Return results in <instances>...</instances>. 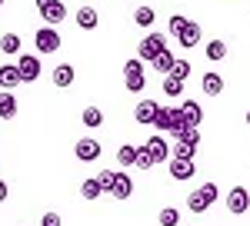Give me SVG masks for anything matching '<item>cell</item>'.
Listing matches in <instances>:
<instances>
[{
  "instance_id": "obj_1",
  "label": "cell",
  "mask_w": 250,
  "mask_h": 226,
  "mask_svg": "<svg viewBox=\"0 0 250 226\" xmlns=\"http://www.w3.org/2000/svg\"><path fill=\"white\" fill-rule=\"evenodd\" d=\"M154 127L160 133H173V136H177L180 130H187L190 123H187V116H184V110H180V107H160V110H157V116H154Z\"/></svg>"
},
{
  "instance_id": "obj_2",
  "label": "cell",
  "mask_w": 250,
  "mask_h": 226,
  "mask_svg": "<svg viewBox=\"0 0 250 226\" xmlns=\"http://www.w3.org/2000/svg\"><path fill=\"white\" fill-rule=\"evenodd\" d=\"M124 87L130 90V94H140L144 87H147V76H144V60L134 56V60H127L124 63Z\"/></svg>"
},
{
  "instance_id": "obj_3",
  "label": "cell",
  "mask_w": 250,
  "mask_h": 226,
  "mask_svg": "<svg viewBox=\"0 0 250 226\" xmlns=\"http://www.w3.org/2000/svg\"><path fill=\"white\" fill-rule=\"evenodd\" d=\"M164 50H167V37L154 30V34H147V37L140 40V47H137V56H140V60H150V63H154V60L164 54Z\"/></svg>"
},
{
  "instance_id": "obj_4",
  "label": "cell",
  "mask_w": 250,
  "mask_h": 226,
  "mask_svg": "<svg viewBox=\"0 0 250 226\" xmlns=\"http://www.w3.org/2000/svg\"><path fill=\"white\" fill-rule=\"evenodd\" d=\"M37 10H40V17H43V23H50V27H60L67 20L63 0H37Z\"/></svg>"
},
{
  "instance_id": "obj_5",
  "label": "cell",
  "mask_w": 250,
  "mask_h": 226,
  "mask_svg": "<svg viewBox=\"0 0 250 226\" xmlns=\"http://www.w3.org/2000/svg\"><path fill=\"white\" fill-rule=\"evenodd\" d=\"M34 43H37V54H57L63 40H60L57 27H50V23H47V27H40L37 34H34Z\"/></svg>"
},
{
  "instance_id": "obj_6",
  "label": "cell",
  "mask_w": 250,
  "mask_h": 226,
  "mask_svg": "<svg viewBox=\"0 0 250 226\" xmlns=\"http://www.w3.org/2000/svg\"><path fill=\"white\" fill-rule=\"evenodd\" d=\"M200 37H204L200 23H193V20H187V23H184V27L177 30V37H173V40H177L180 47H187V50H193V47L200 43Z\"/></svg>"
},
{
  "instance_id": "obj_7",
  "label": "cell",
  "mask_w": 250,
  "mask_h": 226,
  "mask_svg": "<svg viewBox=\"0 0 250 226\" xmlns=\"http://www.w3.org/2000/svg\"><path fill=\"white\" fill-rule=\"evenodd\" d=\"M227 209H230L233 216H244L250 209V193L244 187H233L230 193H227Z\"/></svg>"
},
{
  "instance_id": "obj_8",
  "label": "cell",
  "mask_w": 250,
  "mask_h": 226,
  "mask_svg": "<svg viewBox=\"0 0 250 226\" xmlns=\"http://www.w3.org/2000/svg\"><path fill=\"white\" fill-rule=\"evenodd\" d=\"M17 67H20V76H23V83H34L40 76V56H30V54H20V60H17Z\"/></svg>"
},
{
  "instance_id": "obj_9",
  "label": "cell",
  "mask_w": 250,
  "mask_h": 226,
  "mask_svg": "<svg viewBox=\"0 0 250 226\" xmlns=\"http://www.w3.org/2000/svg\"><path fill=\"white\" fill-rule=\"evenodd\" d=\"M173 180H190L197 176V167H193V160H184V156H170V163H167Z\"/></svg>"
},
{
  "instance_id": "obj_10",
  "label": "cell",
  "mask_w": 250,
  "mask_h": 226,
  "mask_svg": "<svg viewBox=\"0 0 250 226\" xmlns=\"http://www.w3.org/2000/svg\"><path fill=\"white\" fill-rule=\"evenodd\" d=\"M144 147L150 150V156H154L157 163H170V156H173V153H170V147H167V140H164L160 133H154V136H150V140H147Z\"/></svg>"
},
{
  "instance_id": "obj_11",
  "label": "cell",
  "mask_w": 250,
  "mask_h": 226,
  "mask_svg": "<svg viewBox=\"0 0 250 226\" xmlns=\"http://www.w3.org/2000/svg\"><path fill=\"white\" fill-rule=\"evenodd\" d=\"M20 83H23L20 67L17 63H3V67H0V90H17Z\"/></svg>"
},
{
  "instance_id": "obj_12",
  "label": "cell",
  "mask_w": 250,
  "mask_h": 226,
  "mask_svg": "<svg viewBox=\"0 0 250 226\" xmlns=\"http://www.w3.org/2000/svg\"><path fill=\"white\" fill-rule=\"evenodd\" d=\"M74 153H77V160H83V163H94V160H100V143L97 140H77V147H74Z\"/></svg>"
},
{
  "instance_id": "obj_13",
  "label": "cell",
  "mask_w": 250,
  "mask_h": 226,
  "mask_svg": "<svg viewBox=\"0 0 250 226\" xmlns=\"http://www.w3.org/2000/svg\"><path fill=\"white\" fill-rule=\"evenodd\" d=\"M200 90L207 96H220L224 94V76L217 74V70H207V74L200 76Z\"/></svg>"
},
{
  "instance_id": "obj_14",
  "label": "cell",
  "mask_w": 250,
  "mask_h": 226,
  "mask_svg": "<svg viewBox=\"0 0 250 226\" xmlns=\"http://www.w3.org/2000/svg\"><path fill=\"white\" fill-rule=\"evenodd\" d=\"M130 193H134V180H130L127 173H120V170H117V180H114L110 196H114V200H130Z\"/></svg>"
},
{
  "instance_id": "obj_15",
  "label": "cell",
  "mask_w": 250,
  "mask_h": 226,
  "mask_svg": "<svg viewBox=\"0 0 250 226\" xmlns=\"http://www.w3.org/2000/svg\"><path fill=\"white\" fill-rule=\"evenodd\" d=\"M157 110H160V103H154V100H140V103H137V110H134L137 123H150V127H154Z\"/></svg>"
},
{
  "instance_id": "obj_16",
  "label": "cell",
  "mask_w": 250,
  "mask_h": 226,
  "mask_svg": "<svg viewBox=\"0 0 250 226\" xmlns=\"http://www.w3.org/2000/svg\"><path fill=\"white\" fill-rule=\"evenodd\" d=\"M74 80H77V70H74L70 63H60L57 70H54V87H60V90L74 87Z\"/></svg>"
},
{
  "instance_id": "obj_17",
  "label": "cell",
  "mask_w": 250,
  "mask_h": 226,
  "mask_svg": "<svg viewBox=\"0 0 250 226\" xmlns=\"http://www.w3.org/2000/svg\"><path fill=\"white\" fill-rule=\"evenodd\" d=\"M17 116V96L14 90H0V120H14Z\"/></svg>"
},
{
  "instance_id": "obj_18",
  "label": "cell",
  "mask_w": 250,
  "mask_h": 226,
  "mask_svg": "<svg viewBox=\"0 0 250 226\" xmlns=\"http://www.w3.org/2000/svg\"><path fill=\"white\" fill-rule=\"evenodd\" d=\"M74 17H77V27H80V30H97V23H100V14H97L94 7H80Z\"/></svg>"
},
{
  "instance_id": "obj_19",
  "label": "cell",
  "mask_w": 250,
  "mask_h": 226,
  "mask_svg": "<svg viewBox=\"0 0 250 226\" xmlns=\"http://www.w3.org/2000/svg\"><path fill=\"white\" fill-rule=\"evenodd\" d=\"M80 196H83V200H90V203H94V200H100V196H104L100 180H97V176H87V180L80 183Z\"/></svg>"
},
{
  "instance_id": "obj_20",
  "label": "cell",
  "mask_w": 250,
  "mask_h": 226,
  "mask_svg": "<svg viewBox=\"0 0 250 226\" xmlns=\"http://www.w3.org/2000/svg\"><path fill=\"white\" fill-rule=\"evenodd\" d=\"M180 110H184V116H187V123H190V127H197V123L204 120V107H200V103H193V100H184V103H180Z\"/></svg>"
},
{
  "instance_id": "obj_21",
  "label": "cell",
  "mask_w": 250,
  "mask_h": 226,
  "mask_svg": "<svg viewBox=\"0 0 250 226\" xmlns=\"http://www.w3.org/2000/svg\"><path fill=\"white\" fill-rule=\"evenodd\" d=\"M187 207H190V213H207L210 209V200L204 196V189H193L190 196H187Z\"/></svg>"
},
{
  "instance_id": "obj_22",
  "label": "cell",
  "mask_w": 250,
  "mask_h": 226,
  "mask_svg": "<svg viewBox=\"0 0 250 226\" xmlns=\"http://www.w3.org/2000/svg\"><path fill=\"white\" fill-rule=\"evenodd\" d=\"M83 127H90V130L104 127V110L100 107H83Z\"/></svg>"
},
{
  "instance_id": "obj_23",
  "label": "cell",
  "mask_w": 250,
  "mask_h": 226,
  "mask_svg": "<svg viewBox=\"0 0 250 226\" xmlns=\"http://www.w3.org/2000/svg\"><path fill=\"white\" fill-rule=\"evenodd\" d=\"M137 147H130V143H124V147H120V150H117V163H120V167H137Z\"/></svg>"
},
{
  "instance_id": "obj_24",
  "label": "cell",
  "mask_w": 250,
  "mask_h": 226,
  "mask_svg": "<svg viewBox=\"0 0 250 226\" xmlns=\"http://www.w3.org/2000/svg\"><path fill=\"white\" fill-rule=\"evenodd\" d=\"M224 56H227V43H224V40H210V43H207V60H210V63H220Z\"/></svg>"
},
{
  "instance_id": "obj_25",
  "label": "cell",
  "mask_w": 250,
  "mask_h": 226,
  "mask_svg": "<svg viewBox=\"0 0 250 226\" xmlns=\"http://www.w3.org/2000/svg\"><path fill=\"white\" fill-rule=\"evenodd\" d=\"M173 63H177V56H173L170 50H164V54L154 60V70H160V76H167V74L173 70Z\"/></svg>"
},
{
  "instance_id": "obj_26",
  "label": "cell",
  "mask_w": 250,
  "mask_h": 226,
  "mask_svg": "<svg viewBox=\"0 0 250 226\" xmlns=\"http://www.w3.org/2000/svg\"><path fill=\"white\" fill-rule=\"evenodd\" d=\"M164 94H167V96H180V94H184V80L173 76V74H167V76H164Z\"/></svg>"
},
{
  "instance_id": "obj_27",
  "label": "cell",
  "mask_w": 250,
  "mask_h": 226,
  "mask_svg": "<svg viewBox=\"0 0 250 226\" xmlns=\"http://www.w3.org/2000/svg\"><path fill=\"white\" fill-rule=\"evenodd\" d=\"M154 7H147V3H144V7H137L134 10V20H137V27H150V23H154Z\"/></svg>"
},
{
  "instance_id": "obj_28",
  "label": "cell",
  "mask_w": 250,
  "mask_h": 226,
  "mask_svg": "<svg viewBox=\"0 0 250 226\" xmlns=\"http://www.w3.org/2000/svg\"><path fill=\"white\" fill-rule=\"evenodd\" d=\"M177 140H180V143H187L190 150H197V147H200V133H197V127H187V130H180V133H177Z\"/></svg>"
},
{
  "instance_id": "obj_29",
  "label": "cell",
  "mask_w": 250,
  "mask_h": 226,
  "mask_svg": "<svg viewBox=\"0 0 250 226\" xmlns=\"http://www.w3.org/2000/svg\"><path fill=\"white\" fill-rule=\"evenodd\" d=\"M0 50L3 54H20V37L17 34H3L0 37Z\"/></svg>"
},
{
  "instance_id": "obj_30",
  "label": "cell",
  "mask_w": 250,
  "mask_h": 226,
  "mask_svg": "<svg viewBox=\"0 0 250 226\" xmlns=\"http://www.w3.org/2000/svg\"><path fill=\"white\" fill-rule=\"evenodd\" d=\"M154 167H157V160L150 156V150L140 147V153H137V170H154Z\"/></svg>"
},
{
  "instance_id": "obj_31",
  "label": "cell",
  "mask_w": 250,
  "mask_h": 226,
  "mask_svg": "<svg viewBox=\"0 0 250 226\" xmlns=\"http://www.w3.org/2000/svg\"><path fill=\"white\" fill-rule=\"evenodd\" d=\"M97 180H100L104 193H110V189H114V180H117V170H100V173H97Z\"/></svg>"
},
{
  "instance_id": "obj_32",
  "label": "cell",
  "mask_w": 250,
  "mask_h": 226,
  "mask_svg": "<svg viewBox=\"0 0 250 226\" xmlns=\"http://www.w3.org/2000/svg\"><path fill=\"white\" fill-rule=\"evenodd\" d=\"M177 223H180V213H177L173 207L160 209V226H177Z\"/></svg>"
},
{
  "instance_id": "obj_33",
  "label": "cell",
  "mask_w": 250,
  "mask_h": 226,
  "mask_svg": "<svg viewBox=\"0 0 250 226\" xmlns=\"http://www.w3.org/2000/svg\"><path fill=\"white\" fill-rule=\"evenodd\" d=\"M170 153H173V156H184V160H193V153H197V150H190L187 143H180V140H177V143L170 147Z\"/></svg>"
},
{
  "instance_id": "obj_34",
  "label": "cell",
  "mask_w": 250,
  "mask_h": 226,
  "mask_svg": "<svg viewBox=\"0 0 250 226\" xmlns=\"http://www.w3.org/2000/svg\"><path fill=\"white\" fill-rule=\"evenodd\" d=\"M170 74H173V76H180V80H187V76H190V60H177Z\"/></svg>"
},
{
  "instance_id": "obj_35",
  "label": "cell",
  "mask_w": 250,
  "mask_h": 226,
  "mask_svg": "<svg viewBox=\"0 0 250 226\" xmlns=\"http://www.w3.org/2000/svg\"><path fill=\"white\" fill-rule=\"evenodd\" d=\"M184 23H187V17H184V14H173V17H170V23H167V30H170V37H177V30H180Z\"/></svg>"
},
{
  "instance_id": "obj_36",
  "label": "cell",
  "mask_w": 250,
  "mask_h": 226,
  "mask_svg": "<svg viewBox=\"0 0 250 226\" xmlns=\"http://www.w3.org/2000/svg\"><path fill=\"white\" fill-rule=\"evenodd\" d=\"M204 196H207V200H210V203H217V196H220V189H217V183H204Z\"/></svg>"
},
{
  "instance_id": "obj_37",
  "label": "cell",
  "mask_w": 250,
  "mask_h": 226,
  "mask_svg": "<svg viewBox=\"0 0 250 226\" xmlns=\"http://www.w3.org/2000/svg\"><path fill=\"white\" fill-rule=\"evenodd\" d=\"M40 226H60V216H57V213H43Z\"/></svg>"
},
{
  "instance_id": "obj_38",
  "label": "cell",
  "mask_w": 250,
  "mask_h": 226,
  "mask_svg": "<svg viewBox=\"0 0 250 226\" xmlns=\"http://www.w3.org/2000/svg\"><path fill=\"white\" fill-rule=\"evenodd\" d=\"M7 196H10V187H7V183H3V180H0V203H3V200H7Z\"/></svg>"
},
{
  "instance_id": "obj_39",
  "label": "cell",
  "mask_w": 250,
  "mask_h": 226,
  "mask_svg": "<svg viewBox=\"0 0 250 226\" xmlns=\"http://www.w3.org/2000/svg\"><path fill=\"white\" fill-rule=\"evenodd\" d=\"M247 127H250V110H247Z\"/></svg>"
},
{
  "instance_id": "obj_40",
  "label": "cell",
  "mask_w": 250,
  "mask_h": 226,
  "mask_svg": "<svg viewBox=\"0 0 250 226\" xmlns=\"http://www.w3.org/2000/svg\"><path fill=\"white\" fill-rule=\"evenodd\" d=\"M0 10H3V0H0Z\"/></svg>"
}]
</instances>
